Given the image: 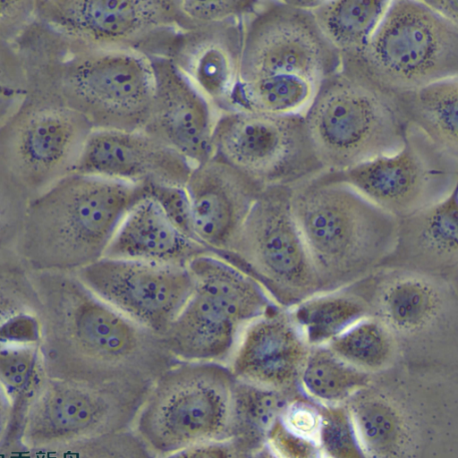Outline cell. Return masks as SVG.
<instances>
[{"label":"cell","mask_w":458,"mask_h":458,"mask_svg":"<svg viewBox=\"0 0 458 458\" xmlns=\"http://www.w3.org/2000/svg\"><path fill=\"white\" fill-rule=\"evenodd\" d=\"M29 274L38 298L39 347L50 378L153 386L181 362L162 335L102 301L74 274Z\"/></svg>","instance_id":"cell-1"},{"label":"cell","mask_w":458,"mask_h":458,"mask_svg":"<svg viewBox=\"0 0 458 458\" xmlns=\"http://www.w3.org/2000/svg\"><path fill=\"white\" fill-rule=\"evenodd\" d=\"M15 45L28 88L20 107L0 128V162L33 199L75 173L94 128L62 92L65 37L36 20Z\"/></svg>","instance_id":"cell-2"},{"label":"cell","mask_w":458,"mask_h":458,"mask_svg":"<svg viewBox=\"0 0 458 458\" xmlns=\"http://www.w3.org/2000/svg\"><path fill=\"white\" fill-rule=\"evenodd\" d=\"M345 404L367 458H458V369L398 362Z\"/></svg>","instance_id":"cell-3"},{"label":"cell","mask_w":458,"mask_h":458,"mask_svg":"<svg viewBox=\"0 0 458 458\" xmlns=\"http://www.w3.org/2000/svg\"><path fill=\"white\" fill-rule=\"evenodd\" d=\"M144 185L73 174L30 201L19 244L28 272L76 274L106 257Z\"/></svg>","instance_id":"cell-4"},{"label":"cell","mask_w":458,"mask_h":458,"mask_svg":"<svg viewBox=\"0 0 458 458\" xmlns=\"http://www.w3.org/2000/svg\"><path fill=\"white\" fill-rule=\"evenodd\" d=\"M292 208L322 293L373 274L394 249L398 220L345 183L299 184Z\"/></svg>","instance_id":"cell-5"},{"label":"cell","mask_w":458,"mask_h":458,"mask_svg":"<svg viewBox=\"0 0 458 458\" xmlns=\"http://www.w3.org/2000/svg\"><path fill=\"white\" fill-rule=\"evenodd\" d=\"M345 289L389 331L400 363L458 369V284L382 267Z\"/></svg>","instance_id":"cell-6"},{"label":"cell","mask_w":458,"mask_h":458,"mask_svg":"<svg viewBox=\"0 0 458 458\" xmlns=\"http://www.w3.org/2000/svg\"><path fill=\"white\" fill-rule=\"evenodd\" d=\"M326 172H341L397 154L407 123L390 98L341 69L318 88L303 114Z\"/></svg>","instance_id":"cell-7"},{"label":"cell","mask_w":458,"mask_h":458,"mask_svg":"<svg viewBox=\"0 0 458 458\" xmlns=\"http://www.w3.org/2000/svg\"><path fill=\"white\" fill-rule=\"evenodd\" d=\"M385 93L420 89L458 74V26L420 0H395L362 53L342 68Z\"/></svg>","instance_id":"cell-8"},{"label":"cell","mask_w":458,"mask_h":458,"mask_svg":"<svg viewBox=\"0 0 458 458\" xmlns=\"http://www.w3.org/2000/svg\"><path fill=\"white\" fill-rule=\"evenodd\" d=\"M236 381L225 364L181 361L155 382L135 431L161 456L230 439Z\"/></svg>","instance_id":"cell-9"},{"label":"cell","mask_w":458,"mask_h":458,"mask_svg":"<svg viewBox=\"0 0 458 458\" xmlns=\"http://www.w3.org/2000/svg\"><path fill=\"white\" fill-rule=\"evenodd\" d=\"M61 86L94 131H141L149 120L155 82L144 55L92 49L65 37Z\"/></svg>","instance_id":"cell-10"},{"label":"cell","mask_w":458,"mask_h":458,"mask_svg":"<svg viewBox=\"0 0 458 458\" xmlns=\"http://www.w3.org/2000/svg\"><path fill=\"white\" fill-rule=\"evenodd\" d=\"M293 187H267L232 250L221 259L257 281L280 307L291 309L321 285L295 221Z\"/></svg>","instance_id":"cell-11"},{"label":"cell","mask_w":458,"mask_h":458,"mask_svg":"<svg viewBox=\"0 0 458 458\" xmlns=\"http://www.w3.org/2000/svg\"><path fill=\"white\" fill-rule=\"evenodd\" d=\"M36 19L97 50L165 58L185 27L179 0H37Z\"/></svg>","instance_id":"cell-12"},{"label":"cell","mask_w":458,"mask_h":458,"mask_svg":"<svg viewBox=\"0 0 458 458\" xmlns=\"http://www.w3.org/2000/svg\"><path fill=\"white\" fill-rule=\"evenodd\" d=\"M153 386L49 377L26 415L21 445L58 446L132 429Z\"/></svg>","instance_id":"cell-13"},{"label":"cell","mask_w":458,"mask_h":458,"mask_svg":"<svg viewBox=\"0 0 458 458\" xmlns=\"http://www.w3.org/2000/svg\"><path fill=\"white\" fill-rule=\"evenodd\" d=\"M215 155L265 187H295L325 173L302 114L235 110L215 123Z\"/></svg>","instance_id":"cell-14"},{"label":"cell","mask_w":458,"mask_h":458,"mask_svg":"<svg viewBox=\"0 0 458 458\" xmlns=\"http://www.w3.org/2000/svg\"><path fill=\"white\" fill-rule=\"evenodd\" d=\"M318 177L351 186L399 220L440 202L458 188V158L407 124L397 154Z\"/></svg>","instance_id":"cell-15"},{"label":"cell","mask_w":458,"mask_h":458,"mask_svg":"<svg viewBox=\"0 0 458 458\" xmlns=\"http://www.w3.org/2000/svg\"><path fill=\"white\" fill-rule=\"evenodd\" d=\"M264 5L244 30L240 82L293 79L318 89L341 71L340 54L325 38L310 12L285 2Z\"/></svg>","instance_id":"cell-16"},{"label":"cell","mask_w":458,"mask_h":458,"mask_svg":"<svg viewBox=\"0 0 458 458\" xmlns=\"http://www.w3.org/2000/svg\"><path fill=\"white\" fill-rule=\"evenodd\" d=\"M94 294L163 335L194 290L188 267L104 258L74 274Z\"/></svg>","instance_id":"cell-17"},{"label":"cell","mask_w":458,"mask_h":458,"mask_svg":"<svg viewBox=\"0 0 458 458\" xmlns=\"http://www.w3.org/2000/svg\"><path fill=\"white\" fill-rule=\"evenodd\" d=\"M266 188L216 156L195 166L185 189L197 241L216 258L228 253Z\"/></svg>","instance_id":"cell-18"},{"label":"cell","mask_w":458,"mask_h":458,"mask_svg":"<svg viewBox=\"0 0 458 458\" xmlns=\"http://www.w3.org/2000/svg\"><path fill=\"white\" fill-rule=\"evenodd\" d=\"M155 92L143 132L164 142L195 166L215 155V123L209 104L199 89L167 59L148 58Z\"/></svg>","instance_id":"cell-19"},{"label":"cell","mask_w":458,"mask_h":458,"mask_svg":"<svg viewBox=\"0 0 458 458\" xmlns=\"http://www.w3.org/2000/svg\"><path fill=\"white\" fill-rule=\"evenodd\" d=\"M194 167L180 153L143 131H94L74 174L185 188Z\"/></svg>","instance_id":"cell-20"},{"label":"cell","mask_w":458,"mask_h":458,"mask_svg":"<svg viewBox=\"0 0 458 458\" xmlns=\"http://www.w3.org/2000/svg\"><path fill=\"white\" fill-rule=\"evenodd\" d=\"M310 349L289 310L275 305L244 328L230 369L241 381L276 390H299Z\"/></svg>","instance_id":"cell-21"},{"label":"cell","mask_w":458,"mask_h":458,"mask_svg":"<svg viewBox=\"0 0 458 458\" xmlns=\"http://www.w3.org/2000/svg\"><path fill=\"white\" fill-rule=\"evenodd\" d=\"M245 27L242 21L180 30L169 44V60L206 98L225 113L240 83Z\"/></svg>","instance_id":"cell-22"},{"label":"cell","mask_w":458,"mask_h":458,"mask_svg":"<svg viewBox=\"0 0 458 458\" xmlns=\"http://www.w3.org/2000/svg\"><path fill=\"white\" fill-rule=\"evenodd\" d=\"M382 267L458 284V188L440 202L398 220L394 249Z\"/></svg>","instance_id":"cell-23"},{"label":"cell","mask_w":458,"mask_h":458,"mask_svg":"<svg viewBox=\"0 0 458 458\" xmlns=\"http://www.w3.org/2000/svg\"><path fill=\"white\" fill-rule=\"evenodd\" d=\"M213 255L182 233L158 204L145 198L129 212L105 258L188 267L197 258Z\"/></svg>","instance_id":"cell-24"},{"label":"cell","mask_w":458,"mask_h":458,"mask_svg":"<svg viewBox=\"0 0 458 458\" xmlns=\"http://www.w3.org/2000/svg\"><path fill=\"white\" fill-rule=\"evenodd\" d=\"M244 328L218 301L194 289L162 337L180 361L224 364L233 357Z\"/></svg>","instance_id":"cell-25"},{"label":"cell","mask_w":458,"mask_h":458,"mask_svg":"<svg viewBox=\"0 0 458 458\" xmlns=\"http://www.w3.org/2000/svg\"><path fill=\"white\" fill-rule=\"evenodd\" d=\"M385 94L407 124L416 127L437 148L458 158L457 77L413 91Z\"/></svg>","instance_id":"cell-26"},{"label":"cell","mask_w":458,"mask_h":458,"mask_svg":"<svg viewBox=\"0 0 458 458\" xmlns=\"http://www.w3.org/2000/svg\"><path fill=\"white\" fill-rule=\"evenodd\" d=\"M188 269L194 288L220 302L244 327L277 305L257 281L215 256L199 257Z\"/></svg>","instance_id":"cell-27"},{"label":"cell","mask_w":458,"mask_h":458,"mask_svg":"<svg viewBox=\"0 0 458 458\" xmlns=\"http://www.w3.org/2000/svg\"><path fill=\"white\" fill-rule=\"evenodd\" d=\"M48 379L39 344H0V386L12 405V420L0 454L21 446L26 415Z\"/></svg>","instance_id":"cell-28"},{"label":"cell","mask_w":458,"mask_h":458,"mask_svg":"<svg viewBox=\"0 0 458 458\" xmlns=\"http://www.w3.org/2000/svg\"><path fill=\"white\" fill-rule=\"evenodd\" d=\"M390 2L324 0L311 12L325 38L342 59L360 55L386 14Z\"/></svg>","instance_id":"cell-29"},{"label":"cell","mask_w":458,"mask_h":458,"mask_svg":"<svg viewBox=\"0 0 458 458\" xmlns=\"http://www.w3.org/2000/svg\"><path fill=\"white\" fill-rule=\"evenodd\" d=\"M288 310L311 348L329 344L349 327L369 317L364 301L345 288L314 295Z\"/></svg>","instance_id":"cell-30"},{"label":"cell","mask_w":458,"mask_h":458,"mask_svg":"<svg viewBox=\"0 0 458 458\" xmlns=\"http://www.w3.org/2000/svg\"><path fill=\"white\" fill-rule=\"evenodd\" d=\"M299 390H276L248 382L236 381L233 392L232 438L250 451L262 448L274 424Z\"/></svg>","instance_id":"cell-31"},{"label":"cell","mask_w":458,"mask_h":458,"mask_svg":"<svg viewBox=\"0 0 458 458\" xmlns=\"http://www.w3.org/2000/svg\"><path fill=\"white\" fill-rule=\"evenodd\" d=\"M38 298L21 265L0 267V344H37Z\"/></svg>","instance_id":"cell-32"},{"label":"cell","mask_w":458,"mask_h":458,"mask_svg":"<svg viewBox=\"0 0 458 458\" xmlns=\"http://www.w3.org/2000/svg\"><path fill=\"white\" fill-rule=\"evenodd\" d=\"M371 377L372 374L345 362L328 346L312 347L300 377V388L320 404H344Z\"/></svg>","instance_id":"cell-33"},{"label":"cell","mask_w":458,"mask_h":458,"mask_svg":"<svg viewBox=\"0 0 458 458\" xmlns=\"http://www.w3.org/2000/svg\"><path fill=\"white\" fill-rule=\"evenodd\" d=\"M327 346L345 362L372 375L399 362L393 336L372 317L360 320Z\"/></svg>","instance_id":"cell-34"},{"label":"cell","mask_w":458,"mask_h":458,"mask_svg":"<svg viewBox=\"0 0 458 458\" xmlns=\"http://www.w3.org/2000/svg\"><path fill=\"white\" fill-rule=\"evenodd\" d=\"M318 89L310 83L293 79H267L242 83L236 87L233 108L266 114L286 115L301 114L308 108Z\"/></svg>","instance_id":"cell-35"},{"label":"cell","mask_w":458,"mask_h":458,"mask_svg":"<svg viewBox=\"0 0 458 458\" xmlns=\"http://www.w3.org/2000/svg\"><path fill=\"white\" fill-rule=\"evenodd\" d=\"M133 429L106 434L71 444L29 448L21 445L0 458H157Z\"/></svg>","instance_id":"cell-36"},{"label":"cell","mask_w":458,"mask_h":458,"mask_svg":"<svg viewBox=\"0 0 458 458\" xmlns=\"http://www.w3.org/2000/svg\"><path fill=\"white\" fill-rule=\"evenodd\" d=\"M31 200L24 187L0 162V267L21 264L19 244Z\"/></svg>","instance_id":"cell-37"},{"label":"cell","mask_w":458,"mask_h":458,"mask_svg":"<svg viewBox=\"0 0 458 458\" xmlns=\"http://www.w3.org/2000/svg\"><path fill=\"white\" fill-rule=\"evenodd\" d=\"M318 441L325 458H367L346 404H320Z\"/></svg>","instance_id":"cell-38"},{"label":"cell","mask_w":458,"mask_h":458,"mask_svg":"<svg viewBox=\"0 0 458 458\" xmlns=\"http://www.w3.org/2000/svg\"><path fill=\"white\" fill-rule=\"evenodd\" d=\"M27 88L26 70L16 45L0 42V128L20 107Z\"/></svg>","instance_id":"cell-39"},{"label":"cell","mask_w":458,"mask_h":458,"mask_svg":"<svg viewBox=\"0 0 458 458\" xmlns=\"http://www.w3.org/2000/svg\"><path fill=\"white\" fill-rule=\"evenodd\" d=\"M260 3L243 0H179L185 19L184 30L193 28L239 21L255 13Z\"/></svg>","instance_id":"cell-40"},{"label":"cell","mask_w":458,"mask_h":458,"mask_svg":"<svg viewBox=\"0 0 458 458\" xmlns=\"http://www.w3.org/2000/svg\"><path fill=\"white\" fill-rule=\"evenodd\" d=\"M142 185L145 187L147 197L158 204L169 221L182 233L198 242L194 233L191 204L186 189L157 183Z\"/></svg>","instance_id":"cell-41"},{"label":"cell","mask_w":458,"mask_h":458,"mask_svg":"<svg viewBox=\"0 0 458 458\" xmlns=\"http://www.w3.org/2000/svg\"><path fill=\"white\" fill-rule=\"evenodd\" d=\"M267 444L277 458H325L317 439L291 431L279 419L270 429Z\"/></svg>","instance_id":"cell-42"},{"label":"cell","mask_w":458,"mask_h":458,"mask_svg":"<svg viewBox=\"0 0 458 458\" xmlns=\"http://www.w3.org/2000/svg\"><path fill=\"white\" fill-rule=\"evenodd\" d=\"M279 420L291 431L318 440L321 423L320 403L301 391L288 403Z\"/></svg>","instance_id":"cell-43"},{"label":"cell","mask_w":458,"mask_h":458,"mask_svg":"<svg viewBox=\"0 0 458 458\" xmlns=\"http://www.w3.org/2000/svg\"><path fill=\"white\" fill-rule=\"evenodd\" d=\"M37 0H0V42L15 44L36 21Z\"/></svg>","instance_id":"cell-44"},{"label":"cell","mask_w":458,"mask_h":458,"mask_svg":"<svg viewBox=\"0 0 458 458\" xmlns=\"http://www.w3.org/2000/svg\"><path fill=\"white\" fill-rule=\"evenodd\" d=\"M250 451L233 438L195 445L165 456V458H253Z\"/></svg>","instance_id":"cell-45"},{"label":"cell","mask_w":458,"mask_h":458,"mask_svg":"<svg viewBox=\"0 0 458 458\" xmlns=\"http://www.w3.org/2000/svg\"><path fill=\"white\" fill-rule=\"evenodd\" d=\"M428 10L443 20L458 26V2L456 0H420Z\"/></svg>","instance_id":"cell-46"},{"label":"cell","mask_w":458,"mask_h":458,"mask_svg":"<svg viewBox=\"0 0 458 458\" xmlns=\"http://www.w3.org/2000/svg\"><path fill=\"white\" fill-rule=\"evenodd\" d=\"M12 420V405L10 400L0 386V444L4 441Z\"/></svg>","instance_id":"cell-47"},{"label":"cell","mask_w":458,"mask_h":458,"mask_svg":"<svg viewBox=\"0 0 458 458\" xmlns=\"http://www.w3.org/2000/svg\"><path fill=\"white\" fill-rule=\"evenodd\" d=\"M324 0H292V2H285L289 6L302 10L306 12H312L323 4Z\"/></svg>","instance_id":"cell-48"},{"label":"cell","mask_w":458,"mask_h":458,"mask_svg":"<svg viewBox=\"0 0 458 458\" xmlns=\"http://www.w3.org/2000/svg\"><path fill=\"white\" fill-rule=\"evenodd\" d=\"M253 458H277L276 454L272 452L270 447L266 444L262 448L257 451Z\"/></svg>","instance_id":"cell-49"}]
</instances>
